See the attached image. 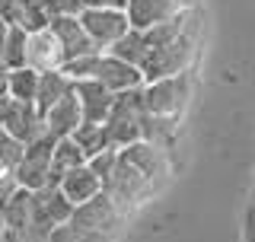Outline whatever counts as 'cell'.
Returning <instances> with one entry per match:
<instances>
[{"mask_svg":"<svg viewBox=\"0 0 255 242\" xmlns=\"http://www.w3.org/2000/svg\"><path fill=\"white\" fill-rule=\"evenodd\" d=\"M64 74L70 80H93V83H102L109 93H131V90H140L143 86V74L131 64L112 58L109 51H99V54H90V58H80V61H70L64 64Z\"/></svg>","mask_w":255,"mask_h":242,"instance_id":"6da1fadb","label":"cell"},{"mask_svg":"<svg viewBox=\"0 0 255 242\" xmlns=\"http://www.w3.org/2000/svg\"><path fill=\"white\" fill-rule=\"evenodd\" d=\"M26 143H19L16 137H10L6 131H0V175H16V166L22 159Z\"/></svg>","mask_w":255,"mask_h":242,"instance_id":"d4e9b609","label":"cell"},{"mask_svg":"<svg viewBox=\"0 0 255 242\" xmlns=\"http://www.w3.org/2000/svg\"><path fill=\"white\" fill-rule=\"evenodd\" d=\"M86 166V156L83 150L77 147L70 137H64V140L54 143V153H51V185H58L67 172H74V169Z\"/></svg>","mask_w":255,"mask_h":242,"instance_id":"d6986e66","label":"cell"},{"mask_svg":"<svg viewBox=\"0 0 255 242\" xmlns=\"http://www.w3.org/2000/svg\"><path fill=\"white\" fill-rule=\"evenodd\" d=\"M109 54L140 70L143 58H147V45H143V35H140L137 29H131V32H128V35L122 38V42H118V45H112V48H109Z\"/></svg>","mask_w":255,"mask_h":242,"instance_id":"cb8c5ba5","label":"cell"},{"mask_svg":"<svg viewBox=\"0 0 255 242\" xmlns=\"http://www.w3.org/2000/svg\"><path fill=\"white\" fill-rule=\"evenodd\" d=\"M26 48H29V35L22 29L10 26V32H6V42H3V48H0V61L6 64V70L26 67Z\"/></svg>","mask_w":255,"mask_h":242,"instance_id":"603a6c76","label":"cell"},{"mask_svg":"<svg viewBox=\"0 0 255 242\" xmlns=\"http://www.w3.org/2000/svg\"><path fill=\"white\" fill-rule=\"evenodd\" d=\"M74 93H77L80 115H83L86 124H106L109 112L115 106V93H109L102 83H93V80H77Z\"/></svg>","mask_w":255,"mask_h":242,"instance_id":"5bb4252c","label":"cell"},{"mask_svg":"<svg viewBox=\"0 0 255 242\" xmlns=\"http://www.w3.org/2000/svg\"><path fill=\"white\" fill-rule=\"evenodd\" d=\"M102 191H106V195L115 201L125 214L137 211V207L147 204L153 195H159L156 185L150 182L147 175H140L131 163H125L122 156H118V163H115V172H112L106 179V185H102Z\"/></svg>","mask_w":255,"mask_h":242,"instance_id":"277c9868","label":"cell"},{"mask_svg":"<svg viewBox=\"0 0 255 242\" xmlns=\"http://www.w3.org/2000/svg\"><path fill=\"white\" fill-rule=\"evenodd\" d=\"M74 214V204L61 195L58 185H48V188L32 191V223H29V239L35 242H48L54 230L61 223L70 220Z\"/></svg>","mask_w":255,"mask_h":242,"instance_id":"8992f818","label":"cell"},{"mask_svg":"<svg viewBox=\"0 0 255 242\" xmlns=\"http://www.w3.org/2000/svg\"><path fill=\"white\" fill-rule=\"evenodd\" d=\"M140 99H143V115L179 121V115L185 112L188 99H191V70H185V74H179V77H169V80L143 83Z\"/></svg>","mask_w":255,"mask_h":242,"instance_id":"3957f363","label":"cell"},{"mask_svg":"<svg viewBox=\"0 0 255 242\" xmlns=\"http://www.w3.org/2000/svg\"><path fill=\"white\" fill-rule=\"evenodd\" d=\"M140 118H143L140 90L118 93L115 106H112V112H109V121H106L109 147L112 150H125V147H131V143H137L140 140Z\"/></svg>","mask_w":255,"mask_h":242,"instance_id":"5b68a950","label":"cell"},{"mask_svg":"<svg viewBox=\"0 0 255 242\" xmlns=\"http://www.w3.org/2000/svg\"><path fill=\"white\" fill-rule=\"evenodd\" d=\"M118 156H122L125 163H131L140 175H147L156 188H163V185L169 182V153L153 147V143L137 140V143H131V147L118 150Z\"/></svg>","mask_w":255,"mask_h":242,"instance_id":"7c38bea8","label":"cell"},{"mask_svg":"<svg viewBox=\"0 0 255 242\" xmlns=\"http://www.w3.org/2000/svg\"><path fill=\"white\" fill-rule=\"evenodd\" d=\"M6 77H10V70H6L3 61H0V90H6Z\"/></svg>","mask_w":255,"mask_h":242,"instance_id":"4dcf8cb0","label":"cell"},{"mask_svg":"<svg viewBox=\"0 0 255 242\" xmlns=\"http://www.w3.org/2000/svg\"><path fill=\"white\" fill-rule=\"evenodd\" d=\"M115 163H118V150H106V153H99V156H93L86 166L93 169V175H96V179L106 185V179H109L112 172H115Z\"/></svg>","mask_w":255,"mask_h":242,"instance_id":"4316f807","label":"cell"},{"mask_svg":"<svg viewBox=\"0 0 255 242\" xmlns=\"http://www.w3.org/2000/svg\"><path fill=\"white\" fill-rule=\"evenodd\" d=\"M6 93H10V99H16V102H32V106H35L38 74L32 67L10 70V77H6Z\"/></svg>","mask_w":255,"mask_h":242,"instance_id":"7402d4cb","label":"cell"},{"mask_svg":"<svg viewBox=\"0 0 255 242\" xmlns=\"http://www.w3.org/2000/svg\"><path fill=\"white\" fill-rule=\"evenodd\" d=\"M0 242H35V239H22V236H13V233H3Z\"/></svg>","mask_w":255,"mask_h":242,"instance_id":"d6a6232c","label":"cell"},{"mask_svg":"<svg viewBox=\"0 0 255 242\" xmlns=\"http://www.w3.org/2000/svg\"><path fill=\"white\" fill-rule=\"evenodd\" d=\"M35 3L48 13V19H54V16H80L83 13L80 0H35Z\"/></svg>","mask_w":255,"mask_h":242,"instance_id":"484cf974","label":"cell"},{"mask_svg":"<svg viewBox=\"0 0 255 242\" xmlns=\"http://www.w3.org/2000/svg\"><path fill=\"white\" fill-rule=\"evenodd\" d=\"M26 67H32L35 74H48V70H61L64 67V51L58 45V38L51 32H35L29 35V48H26Z\"/></svg>","mask_w":255,"mask_h":242,"instance_id":"9a60e30c","label":"cell"},{"mask_svg":"<svg viewBox=\"0 0 255 242\" xmlns=\"http://www.w3.org/2000/svg\"><path fill=\"white\" fill-rule=\"evenodd\" d=\"M0 131L16 137L19 143H32L45 134V121L32 102H16L6 90H0Z\"/></svg>","mask_w":255,"mask_h":242,"instance_id":"9c48e42d","label":"cell"},{"mask_svg":"<svg viewBox=\"0 0 255 242\" xmlns=\"http://www.w3.org/2000/svg\"><path fill=\"white\" fill-rule=\"evenodd\" d=\"M198 32H201V22H198V13H191L185 32H182L175 42L150 51L140 64V74H143V83H153V80H169V77H179L191 67L198 54Z\"/></svg>","mask_w":255,"mask_h":242,"instance_id":"7a4b0ae2","label":"cell"},{"mask_svg":"<svg viewBox=\"0 0 255 242\" xmlns=\"http://www.w3.org/2000/svg\"><path fill=\"white\" fill-rule=\"evenodd\" d=\"M70 140L77 143L80 150H83V156H86V163H90L93 156H99V153H106L112 150L109 147V134H106V124H80L74 134H70Z\"/></svg>","mask_w":255,"mask_h":242,"instance_id":"44dd1931","label":"cell"},{"mask_svg":"<svg viewBox=\"0 0 255 242\" xmlns=\"http://www.w3.org/2000/svg\"><path fill=\"white\" fill-rule=\"evenodd\" d=\"M6 32H10V22L0 19V48H3V42H6Z\"/></svg>","mask_w":255,"mask_h":242,"instance_id":"1f68e13d","label":"cell"},{"mask_svg":"<svg viewBox=\"0 0 255 242\" xmlns=\"http://www.w3.org/2000/svg\"><path fill=\"white\" fill-rule=\"evenodd\" d=\"M0 239H3V217H0Z\"/></svg>","mask_w":255,"mask_h":242,"instance_id":"836d02e7","label":"cell"},{"mask_svg":"<svg viewBox=\"0 0 255 242\" xmlns=\"http://www.w3.org/2000/svg\"><path fill=\"white\" fill-rule=\"evenodd\" d=\"M54 137L51 134H42L38 140L26 143L22 150V159L16 166V182L19 188L26 191H38V188H48L51 185V153H54Z\"/></svg>","mask_w":255,"mask_h":242,"instance_id":"ba28073f","label":"cell"},{"mask_svg":"<svg viewBox=\"0 0 255 242\" xmlns=\"http://www.w3.org/2000/svg\"><path fill=\"white\" fill-rule=\"evenodd\" d=\"M125 211L112 201L106 191L102 195H96L93 201H86V204H80L74 207V214H70V223L80 230H86L90 236L96 239H102V242H109L112 236H118V230L125 227Z\"/></svg>","mask_w":255,"mask_h":242,"instance_id":"52a82bcc","label":"cell"},{"mask_svg":"<svg viewBox=\"0 0 255 242\" xmlns=\"http://www.w3.org/2000/svg\"><path fill=\"white\" fill-rule=\"evenodd\" d=\"M80 26H83V32L90 35V42L99 51H109L112 45H118L131 32L128 16L118 10H83L80 13Z\"/></svg>","mask_w":255,"mask_h":242,"instance_id":"30bf717a","label":"cell"},{"mask_svg":"<svg viewBox=\"0 0 255 242\" xmlns=\"http://www.w3.org/2000/svg\"><path fill=\"white\" fill-rule=\"evenodd\" d=\"M185 0H128V22H131V29L137 32H147L159 26V22L166 19H175L179 13H185Z\"/></svg>","mask_w":255,"mask_h":242,"instance_id":"4fadbf2b","label":"cell"},{"mask_svg":"<svg viewBox=\"0 0 255 242\" xmlns=\"http://www.w3.org/2000/svg\"><path fill=\"white\" fill-rule=\"evenodd\" d=\"M13 6H16V0H0V19L10 22L13 19Z\"/></svg>","mask_w":255,"mask_h":242,"instance_id":"f546056e","label":"cell"},{"mask_svg":"<svg viewBox=\"0 0 255 242\" xmlns=\"http://www.w3.org/2000/svg\"><path fill=\"white\" fill-rule=\"evenodd\" d=\"M58 188H61V195L67 198L74 207L86 204V201H93L96 195H102V182L93 175L90 166H80V169H74V172H67V175L58 182Z\"/></svg>","mask_w":255,"mask_h":242,"instance_id":"e0dca14e","label":"cell"},{"mask_svg":"<svg viewBox=\"0 0 255 242\" xmlns=\"http://www.w3.org/2000/svg\"><path fill=\"white\" fill-rule=\"evenodd\" d=\"M74 90V80H70L64 70H48V74H38V93H35V109L38 115L45 118V112Z\"/></svg>","mask_w":255,"mask_h":242,"instance_id":"ac0fdd59","label":"cell"},{"mask_svg":"<svg viewBox=\"0 0 255 242\" xmlns=\"http://www.w3.org/2000/svg\"><path fill=\"white\" fill-rule=\"evenodd\" d=\"M246 242H255V191H252V201L246 207V230H243Z\"/></svg>","mask_w":255,"mask_h":242,"instance_id":"f1b7e54d","label":"cell"},{"mask_svg":"<svg viewBox=\"0 0 255 242\" xmlns=\"http://www.w3.org/2000/svg\"><path fill=\"white\" fill-rule=\"evenodd\" d=\"M48 22H51V19H48V13L35 3V0H16L10 26L22 29L26 35H35V32H45L48 29Z\"/></svg>","mask_w":255,"mask_h":242,"instance_id":"ffe728a7","label":"cell"},{"mask_svg":"<svg viewBox=\"0 0 255 242\" xmlns=\"http://www.w3.org/2000/svg\"><path fill=\"white\" fill-rule=\"evenodd\" d=\"M83 10H118L125 13L128 10V0H80Z\"/></svg>","mask_w":255,"mask_h":242,"instance_id":"83f0119b","label":"cell"},{"mask_svg":"<svg viewBox=\"0 0 255 242\" xmlns=\"http://www.w3.org/2000/svg\"><path fill=\"white\" fill-rule=\"evenodd\" d=\"M48 32L58 38V45L64 51V64L90 58V54H99V48L90 42V35L80 26V16H54V19L48 22Z\"/></svg>","mask_w":255,"mask_h":242,"instance_id":"8fae6325","label":"cell"},{"mask_svg":"<svg viewBox=\"0 0 255 242\" xmlns=\"http://www.w3.org/2000/svg\"><path fill=\"white\" fill-rule=\"evenodd\" d=\"M45 134H51L54 140H64L83 124V115H80V102H77V93L70 90L58 106H51L45 112Z\"/></svg>","mask_w":255,"mask_h":242,"instance_id":"2e32d148","label":"cell"}]
</instances>
